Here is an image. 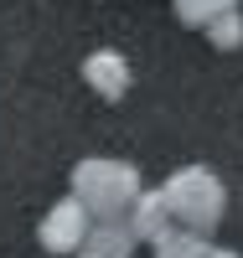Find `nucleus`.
<instances>
[{"label": "nucleus", "mask_w": 243, "mask_h": 258, "mask_svg": "<svg viewBox=\"0 0 243 258\" xmlns=\"http://www.w3.org/2000/svg\"><path fill=\"white\" fill-rule=\"evenodd\" d=\"M83 78H88V88H93L99 98H109V103H119L129 93V62L119 52H93L83 62Z\"/></svg>", "instance_id": "obj_4"}, {"label": "nucleus", "mask_w": 243, "mask_h": 258, "mask_svg": "<svg viewBox=\"0 0 243 258\" xmlns=\"http://www.w3.org/2000/svg\"><path fill=\"white\" fill-rule=\"evenodd\" d=\"M202 31H207V41H212L217 52H233V47H243V16H238V11H223V16H212Z\"/></svg>", "instance_id": "obj_8"}, {"label": "nucleus", "mask_w": 243, "mask_h": 258, "mask_svg": "<svg viewBox=\"0 0 243 258\" xmlns=\"http://www.w3.org/2000/svg\"><path fill=\"white\" fill-rule=\"evenodd\" d=\"M83 248L99 253V258H129L135 253V232H129V222H93Z\"/></svg>", "instance_id": "obj_6"}, {"label": "nucleus", "mask_w": 243, "mask_h": 258, "mask_svg": "<svg viewBox=\"0 0 243 258\" xmlns=\"http://www.w3.org/2000/svg\"><path fill=\"white\" fill-rule=\"evenodd\" d=\"M202 258H238V253H233V248H207Z\"/></svg>", "instance_id": "obj_10"}, {"label": "nucleus", "mask_w": 243, "mask_h": 258, "mask_svg": "<svg viewBox=\"0 0 243 258\" xmlns=\"http://www.w3.org/2000/svg\"><path fill=\"white\" fill-rule=\"evenodd\" d=\"M140 170L124 160H78L73 165V197L93 222H124L140 197Z\"/></svg>", "instance_id": "obj_1"}, {"label": "nucleus", "mask_w": 243, "mask_h": 258, "mask_svg": "<svg viewBox=\"0 0 243 258\" xmlns=\"http://www.w3.org/2000/svg\"><path fill=\"white\" fill-rule=\"evenodd\" d=\"M88 227H93V217L83 212L78 197H68V202H57L47 217H41L36 238H41V248H47V253H78L83 238H88Z\"/></svg>", "instance_id": "obj_3"}, {"label": "nucleus", "mask_w": 243, "mask_h": 258, "mask_svg": "<svg viewBox=\"0 0 243 258\" xmlns=\"http://www.w3.org/2000/svg\"><path fill=\"white\" fill-rule=\"evenodd\" d=\"M78 258H99V253H88V248H78Z\"/></svg>", "instance_id": "obj_11"}, {"label": "nucleus", "mask_w": 243, "mask_h": 258, "mask_svg": "<svg viewBox=\"0 0 243 258\" xmlns=\"http://www.w3.org/2000/svg\"><path fill=\"white\" fill-rule=\"evenodd\" d=\"M161 191H166L171 217L181 222L186 232H197V238H207V232L223 222L228 191H223V181H217L207 165H186V170H176V176H171Z\"/></svg>", "instance_id": "obj_2"}, {"label": "nucleus", "mask_w": 243, "mask_h": 258, "mask_svg": "<svg viewBox=\"0 0 243 258\" xmlns=\"http://www.w3.org/2000/svg\"><path fill=\"white\" fill-rule=\"evenodd\" d=\"M202 253H207V243L186 227H166L156 238V258H202Z\"/></svg>", "instance_id": "obj_7"}, {"label": "nucleus", "mask_w": 243, "mask_h": 258, "mask_svg": "<svg viewBox=\"0 0 243 258\" xmlns=\"http://www.w3.org/2000/svg\"><path fill=\"white\" fill-rule=\"evenodd\" d=\"M124 222H129V232H135V243H140V238H145V243H156L161 232L171 227V207H166V191H140Z\"/></svg>", "instance_id": "obj_5"}, {"label": "nucleus", "mask_w": 243, "mask_h": 258, "mask_svg": "<svg viewBox=\"0 0 243 258\" xmlns=\"http://www.w3.org/2000/svg\"><path fill=\"white\" fill-rule=\"evenodd\" d=\"M223 11H238V0H176V16L186 21V26H207L212 16Z\"/></svg>", "instance_id": "obj_9"}]
</instances>
